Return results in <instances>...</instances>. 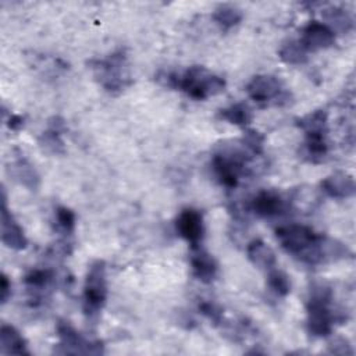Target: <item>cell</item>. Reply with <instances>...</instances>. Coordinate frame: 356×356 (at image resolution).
<instances>
[{"label": "cell", "mask_w": 356, "mask_h": 356, "mask_svg": "<svg viewBox=\"0 0 356 356\" xmlns=\"http://www.w3.org/2000/svg\"><path fill=\"white\" fill-rule=\"evenodd\" d=\"M346 321L343 312L332 307V292L325 285H314L306 302V328L314 338L328 337L335 323Z\"/></svg>", "instance_id": "6da1fadb"}, {"label": "cell", "mask_w": 356, "mask_h": 356, "mask_svg": "<svg viewBox=\"0 0 356 356\" xmlns=\"http://www.w3.org/2000/svg\"><path fill=\"white\" fill-rule=\"evenodd\" d=\"M254 157L245 146L239 142L217 145L213 157L211 168L221 185L228 189L238 186L241 177L249 172V163Z\"/></svg>", "instance_id": "7a4b0ae2"}, {"label": "cell", "mask_w": 356, "mask_h": 356, "mask_svg": "<svg viewBox=\"0 0 356 356\" xmlns=\"http://www.w3.org/2000/svg\"><path fill=\"white\" fill-rule=\"evenodd\" d=\"M88 64L99 85L111 95L121 93L132 83L124 50H117L104 58H93Z\"/></svg>", "instance_id": "3957f363"}, {"label": "cell", "mask_w": 356, "mask_h": 356, "mask_svg": "<svg viewBox=\"0 0 356 356\" xmlns=\"http://www.w3.org/2000/svg\"><path fill=\"white\" fill-rule=\"evenodd\" d=\"M177 89L193 100H206L225 89V79L203 65H192L178 75Z\"/></svg>", "instance_id": "277c9868"}, {"label": "cell", "mask_w": 356, "mask_h": 356, "mask_svg": "<svg viewBox=\"0 0 356 356\" xmlns=\"http://www.w3.org/2000/svg\"><path fill=\"white\" fill-rule=\"evenodd\" d=\"M107 267L103 260H95L86 273L82 293V307L88 317L97 316L107 302Z\"/></svg>", "instance_id": "5b68a950"}, {"label": "cell", "mask_w": 356, "mask_h": 356, "mask_svg": "<svg viewBox=\"0 0 356 356\" xmlns=\"http://www.w3.org/2000/svg\"><path fill=\"white\" fill-rule=\"evenodd\" d=\"M248 96L261 107L285 106L291 102V92L278 76L260 74L254 75L246 85Z\"/></svg>", "instance_id": "8992f818"}, {"label": "cell", "mask_w": 356, "mask_h": 356, "mask_svg": "<svg viewBox=\"0 0 356 356\" xmlns=\"http://www.w3.org/2000/svg\"><path fill=\"white\" fill-rule=\"evenodd\" d=\"M60 339L56 353L61 355H102L104 345L100 341H88L68 321L60 320L56 327Z\"/></svg>", "instance_id": "52a82bcc"}, {"label": "cell", "mask_w": 356, "mask_h": 356, "mask_svg": "<svg viewBox=\"0 0 356 356\" xmlns=\"http://www.w3.org/2000/svg\"><path fill=\"white\" fill-rule=\"evenodd\" d=\"M175 228L179 236L184 238L191 245V248L199 246L204 236L202 213L192 207L182 209L175 220Z\"/></svg>", "instance_id": "ba28073f"}, {"label": "cell", "mask_w": 356, "mask_h": 356, "mask_svg": "<svg viewBox=\"0 0 356 356\" xmlns=\"http://www.w3.org/2000/svg\"><path fill=\"white\" fill-rule=\"evenodd\" d=\"M1 242L13 250H22L28 246V239L22 227L7 207L4 189L1 191Z\"/></svg>", "instance_id": "9c48e42d"}, {"label": "cell", "mask_w": 356, "mask_h": 356, "mask_svg": "<svg viewBox=\"0 0 356 356\" xmlns=\"http://www.w3.org/2000/svg\"><path fill=\"white\" fill-rule=\"evenodd\" d=\"M289 206L278 192L275 191H260L250 200V210L260 218H273L284 214Z\"/></svg>", "instance_id": "30bf717a"}, {"label": "cell", "mask_w": 356, "mask_h": 356, "mask_svg": "<svg viewBox=\"0 0 356 356\" xmlns=\"http://www.w3.org/2000/svg\"><path fill=\"white\" fill-rule=\"evenodd\" d=\"M299 42L307 51H317L331 47L335 43V33L324 22L310 21L303 26Z\"/></svg>", "instance_id": "8fae6325"}, {"label": "cell", "mask_w": 356, "mask_h": 356, "mask_svg": "<svg viewBox=\"0 0 356 356\" xmlns=\"http://www.w3.org/2000/svg\"><path fill=\"white\" fill-rule=\"evenodd\" d=\"M189 263L193 277L200 282L210 284L216 280L218 273V264L207 250L200 248V245L191 248Z\"/></svg>", "instance_id": "7c38bea8"}, {"label": "cell", "mask_w": 356, "mask_h": 356, "mask_svg": "<svg viewBox=\"0 0 356 356\" xmlns=\"http://www.w3.org/2000/svg\"><path fill=\"white\" fill-rule=\"evenodd\" d=\"M321 192L332 199H348L352 197L356 192V184L352 175L348 172L337 171L328 177H325L320 182Z\"/></svg>", "instance_id": "4fadbf2b"}, {"label": "cell", "mask_w": 356, "mask_h": 356, "mask_svg": "<svg viewBox=\"0 0 356 356\" xmlns=\"http://www.w3.org/2000/svg\"><path fill=\"white\" fill-rule=\"evenodd\" d=\"M65 129L67 125L61 117H51L47 121V129L43 131L39 136V146L42 147V150L50 154H64L65 146L64 140L61 139V135L65 132Z\"/></svg>", "instance_id": "5bb4252c"}, {"label": "cell", "mask_w": 356, "mask_h": 356, "mask_svg": "<svg viewBox=\"0 0 356 356\" xmlns=\"http://www.w3.org/2000/svg\"><path fill=\"white\" fill-rule=\"evenodd\" d=\"M246 254L249 261L260 270H271L277 266L274 250L261 239H253L248 243Z\"/></svg>", "instance_id": "9a60e30c"}, {"label": "cell", "mask_w": 356, "mask_h": 356, "mask_svg": "<svg viewBox=\"0 0 356 356\" xmlns=\"http://www.w3.org/2000/svg\"><path fill=\"white\" fill-rule=\"evenodd\" d=\"M0 350L3 355H31L22 334L8 324H3L0 328Z\"/></svg>", "instance_id": "2e32d148"}, {"label": "cell", "mask_w": 356, "mask_h": 356, "mask_svg": "<svg viewBox=\"0 0 356 356\" xmlns=\"http://www.w3.org/2000/svg\"><path fill=\"white\" fill-rule=\"evenodd\" d=\"M7 171L13 177V179H15L18 184L26 186L31 191L36 189L39 185V175L33 165L25 157L15 159L7 167Z\"/></svg>", "instance_id": "e0dca14e"}, {"label": "cell", "mask_w": 356, "mask_h": 356, "mask_svg": "<svg viewBox=\"0 0 356 356\" xmlns=\"http://www.w3.org/2000/svg\"><path fill=\"white\" fill-rule=\"evenodd\" d=\"M54 281V271L50 268H32L24 277V284L32 293L31 299L38 300L42 296V291L49 288Z\"/></svg>", "instance_id": "ac0fdd59"}, {"label": "cell", "mask_w": 356, "mask_h": 356, "mask_svg": "<svg viewBox=\"0 0 356 356\" xmlns=\"http://www.w3.org/2000/svg\"><path fill=\"white\" fill-rule=\"evenodd\" d=\"M296 125L305 132V135L323 134L327 135L328 131V114L325 110H314L306 115L296 120Z\"/></svg>", "instance_id": "d6986e66"}, {"label": "cell", "mask_w": 356, "mask_h": 356, "mask_svg": "<svg viewBox=\"0 0 356 356\" xmlns=\"http://www.w3.org/2000/svg\"><path fill=\"white\" fill-rule=\"evenodd\" d=\"M302 152L307 161L321 163L328 154L327 135H323V134L305 135V143H303Z\"/></svg>", "instance_id": "ffe728a7"}, {"label": "cell", "mask_w": 356, "mask_h": 356, "mask_svg": "<svg viewBox=\"0 0 356 356\" xmlns=\"http://www.w3.org/2000/svg\"><path fill=\"white\" fill-rule=\"evenodd\" d=\"M323 17L327 21L325 25H328L334 33L335 32H341V33H346L353 28V19L350 17V14L337 6H331L328 8H325L323 11Z\"/></svg>", "instance_id": "44dd1931"}, {"label": "cell", "mask_w": 356, "mask_h": 356, "mask_svg": "<svg viewBox=\"0 0 356 356\" xmlns=\"http://www.w3.org/2000/svg\"><path fill=\"white\" fill-rule=\"evenodd\" d=\"M242 11L236 6L232 4H220L214 13H213V19L214 22L222 29L228 31L234 26H236L242 21Z\"/></svg>", "instance_id": "7402d4cb"}, {"label": "cell", "mask_w": 356, "mask_h": 356, "mask_svg": "<svg viewBox=\"0 0 356 356\" xmlns=\"http://www.w3.org/2000/svg\"><path fill=\"white\" fill-rule=\"evenodd\" d=\"M307 53L309 51L296 39H291V40L285 42L280 47V50H278L280 58L285 64H291V65H302V64H305L307 61V58H309Z\"/></svg>", "instance_id": "603a6c76"}, {"label": "cell", "mask_w": 356, "mask_h": 356, "mask_svg": "<svg viewBox=\"0 0 356 356\" xmlns=\"http://www.w3.org/2000/svg\"><path fill=\"white\" fill-rule=\"evenodd\" d=\"M218 117L232 125L245 128L252 121V111L245 103H234L220 110Z\"/></svg>", "instance_id": "cb8c5ba5"}, {"label": "cell", "mask_w": 356, "mask_h": 356, "mask_svg": "<svg viewBox=\"0 0 356 356\" xmlns=\"http://www.w3.org/2000/svg\"><path fill=\"white\" fill-rule=\"evenodd\" d=\"M267 286L273 293L284 298L291 292V280L282 270L274 267L267 271Z\"/></svg>", "instance_id": "d4e9b609"}, {"label": "cell", "mask_w": 356, "mask_h": 356, "mask_svg": "<svg viewBox=\"0 0 356 356\" xmlns=\"http://www.w3.org/2000/svg\"><path fill=\"white\" fill-rule=\"evenodd\" d=\"M54 218H56L57 229L63 235L70 236L74 232L76 217H75V213L71 209H68L65 206H58L54 211Z\"/></svg>", "instance_id": "484cf974"}, {"label": "cell", "mask_w": 356, "mask_h": 356, "mask_svg": "<svg viewBox=\"0 0 356 356\" xmlns=\"http://www.w3.org/2000/svg\"><path fill=\"white\" fill-rule=\"evenodd\" d=\"M241 142L243 143V146L253 154V156H260L263 154V149H264V136L254 131V129H246Z\"/></svg>", "instance_id": "4316f807"}, {"label": "cell", "mask_w": 356, "mask_h": 356, "mask_svg": "<svg viewBox=\"0 0 356 356\" xmlns=\"http://www.w3.org/2000/svg\"><path fill=\"white\" fill-rule=\"evenodd\" d=\"M199 310L200 313L209 318L214 325H220L222 323V310L220 306H217L216 303L211 302H202L199 305Z\"/></svg>", "instance_id": "83f0119b"}, {"label": "cell", "mask_w": 356, "mask_h": 356, "mask_svg": "<svg viewBox=\"0 0 356 356\" xmlns=\"http://www.w3.org/2000/svg\"><path fill=\"white\" fill-rule=\"evenodd\" d=\"M330 352L334 355H353V349L350 348L348 339L337 338L330 343Z\"/></svg>", "instance_id": "f1b7e54d"}, {"label": "cell", "mask_w": 356, "mask_h": 356, "mask_svg": "<svg viewBox=\"0 0 356 356\" xmlns=\"http://www.w3.org/2000/svg\"><path fill=\"white\" fill-rule=\"evenodd\" d=\"M11 296V282L8 280V277L1 273L0 275V300H1V305H4L8 298Z\"/></svg>", "instance_id": "f546056e"}, {"label": "cell", "mask_w": 356, "mask_h": 356, "mask_svg": "<svg viewBox=\"0 0 356 356\" xmlns=\"http://www.w3.org/2000/svg\"><path fill=\"white\" fill-rule=\"evenodd\" d=\"M6 124H7L8 129H11V131H19V129L24 127V117L17 115V114H13V115H10V118L7 120Z\"/></svg>", "instance_id": "4dcf8cb0"}]
</instances>
